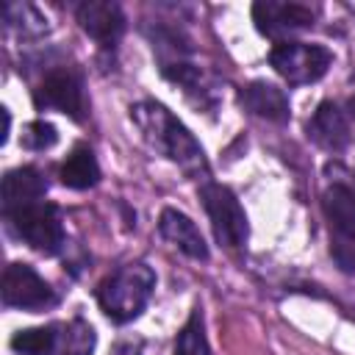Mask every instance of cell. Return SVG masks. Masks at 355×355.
Wrapping results in <instances>:
<instances>
[{"mask_svg":"<svg viewBox=\"0 0 355 355\" xmlns=\"http://www.w3.org/2000/svg\"><path fill=\"white\" fill-rule=\"evenodd\" d=\"M200 200H202V208L211 219L216 241L227 250L244 247L247 236H250V225H247V214H244L239 197L227 186L208 180L200 186Z\"/></svg>","mask_w":355,"mask_h":355,"instance_id":"4","label":"cell"},{"mask_svg":"<svg viewBox=\"0 0 355 355\" xmlns=\"http://www.w3.org/2000/svg\"><path fill=\"white\" fill-rule=\"evenodd\" d=\"M78 22L83 33L103 47H114L125 33V14L119 3L111 0H83L78 6Z\"/></svg>","mask_w":355,"mask_h":355,"instance_id":"10","label":"cell"},{"mask_svg":"<svg viewBox=\"0 0 355 355\" xmlns=\"http://www.w3.org/2000/svg\"><path fill=\"white\" fill-rule=\"evenodd\" d=\"M0 294H3L6 308H22V311H42L55 302V294L47 286V280L33 266L19 263V261L3 269Z\"/></svg>","mask_w":355,"mask_h":355,"instance_id":"8","label":"cell"},{"mask_svg":"<svg viewBox=\"0 0 355 355\" xmlns=\"http://www.w3.org/2000/svg\"><path fill=\"white\" fill-rule=\"evenodd\" d=\"M241 103L250 114L269 119V122H286L288 119V97L280 86L255 80L241 92Z\"/></svg>","mask_w":355,"mask_h":355,"instance_id":"14","label":"cell"},{"mask_svg":"<svg viewBox=\"0 0 355 355\" xmlns=\"http://www.w3.org/2000/svg\"><path fill=\"white\" fill-rule=\"evenodd\" d=\"M308 136L324 150H344L349 141V125L344 111L333 103H319L308 122Z\"/></svg>","mask_w":355,"mask_h":355,"instance_id":"13","label":"cell"},{"mask_svg":"<svg viewBox=\"0 0 355 355\" xmlns=\"http://www.w3.org/2000/svg\"><path fill=\"white\" fill-rule=\"evenodd\" d=\"M55 338H58V324L28 327V330H17L11 336V349L19 355H53Z\"/></svg>","mask_w":355,"mask_h":355,"instance_id":"17","label":"cell"},{"mask_svg":"<svg viewBox=\"0 0 355 355\" xmlns=\"http://www.w3.org/2000/svg\"><path fill=\"white\" fill-rule=\"evenodd\" d=\"M255 28L269 39H283L297 31L313 25V11L302 3H277V0H258L252 6Z\"/></svg>","mask_w":355,"mask_h":355,"instance_id":"9","label":"cell"},{"mask_svg":"<svg viewBox=\"0 0 355 355\" xmlns=\"http://www.w3.org/2000/svg\"><path fill=\"white\" fill-rule=\"evenodd\" d=\"M6 219H8L11 230L36 252L55 255L67 241L61 214L53 202L39 200L33 205H25V208H17V211L6 214Z\"/></svg>","mask_w":355,"mask_h":355,"instance_id":"5","label":"cell"},{"mask_svg":"<svg viewBox=\"0 0 355 355\" xmlns=\"http://www.w3.org/2000/svg\"><path fill=\"white\" fill-rule=\"evenodd\" d=\"M44 194H47V183L39 169H33V166L8 169L3 178V214L33 205V202L44 200Z\"/></svg>","mask_w":355,"mask_h":355,"instance_id":"12","label":"cell"},{"mask_svg":"<svg viewBox=\"0 0 355 355\" xmlns=\"http://www.w3.org/2000/svg\"><path fill=\"white\" fill-rule=\"evenodd\" d=\"M33 100L39 108H55L67 114L69 119L80 122L86 116V94H83V80L75 69L58 67L42 78V83L33 89Z\"/></svg>","mask_w":355,"mask_h":355,"instance_id":"7","label":"cell"},{"mask_svg":"<svg viewBox=\"0 0 355 355\" xmlns=\"http://www.w3.org/2000/svg\"><path fill=\"white\" fill-rule=\"evenodd\" d=\"M349 114H352V116H355V94H352V97H349Z\"/></svg>","mask_w":355,"mask_h":355,"instance_id":"21","label":"cell"},{"mask_svg":"<svg viewBox=\"0 0 355 355\" xmlns=\"http://www.w3.org/2000/svg\"><path fill=\"white\" fill-rule=\"evenodd\" d=\"M97 344V336L92 330V324H86L83 319H72L58 324V338H55V349L53 355H92Z\"/></svg>","mask_w":355,"mask_h":355,"instance_id":"16","label":"cell"},{"mask_svg":"<svg viewBox=\"0 0 355 355\" xmlns=\"http://www.w3.org/2000/svg\"><path fill=\"white\" fill-rule=\"evenodd\" d=\"M269 64L283 80L302 86V83H316L319 78H324V72L333 64V53L322 44L277 42L269 53Z\"/></svg>","mask_w":355,"mask_h":355,"instance_id":"6","label":"cell"},{"mask_svg":"<svg viewBox=\"0 0 355 355\" xmlns=\"http://www.w3.org/2000/svg\"><path fill=\"white\" fill-rule=\"evenodd\" d=\"M175 355H211L208 338H205V324H202V311L194 308L186 324L178 333L175 341Z\"/></svg>","mask_w":355,"mask_h":355,"instance_id":"18","label":"cell"},{"mask_svg":"<svg viewBox=\"0 0 355 355\" xmlns=\"http://www.w3.org/2000/svg\"><path fill=\"white\" fill-rule=\"evenodd\" d=\"M58 178H61L64 186L78 189V191L97 186V180H100V164H97L92 147H75L67 155V161L58 166Z\"/></svg>","mask_w":355,"mask_h":355,"instance_id":"15","label":"cell"},{"mask_svg":"<svg viewBox=\"0 0 355 355\" xmlns=\"http://www.w3.org/2000/svg\"><path fill=\"white\" fill-rule=\"evenodd\" d=\"M153 288H155V272L147 263H128L100 283L97 302L111 322L125 324L144 311Z\"/></svg>","mask_w":355,"mask_h":355,"instance_id":"2","label":"cell"},{"mask_svg":"<svg viewBox=\"0 0 355 355\" xmlns=\"http://www.w3.org/2000/svg\"><path fill=\"white\" fill-rule=\"evenodd\" d=\"M114 355H141V344L139 341H119Z\"/></svg>","mask_w":355,"mask_h":355,"instance_id":"20","label":"cell"},{"mask_svg":"<svg viewBox=\"0 0 355 355\" xmlns=\"http://www.w3.org/2000/svg\"><path fill=\"white\" fill-rule=\"evenodd\" d=\"M322 208L330 225V255L344 272H355V189L333 183L322 194Z\"/></svg>","mask_w":355,"mask_h":355,"instance_id":"3","label":"cell"},{"mask_svg":"<svg viewBox=\"0 0 355 355\" xmlns=\"http://www.w3.org/2000/svg\"><path fill=\"white\" fill-rule=\"evenodd\" d=\"M158 233H161L172 247H178L183 255H189V258H194V261H205V258H208V244H205L200 227H197L186 214H180L178 208H164V211H161Z\"/></svg>","mask_w":355,"mask_h":355,"instance_id":"11","label":"cell"},{"mask_svg":"<svg viewBox=\"0 0 355 355\" xmlns=\"http://www.w3.org/2000/svg\"><path fill=\"white\" fill-rule=\"evenodd\" d=\"M55 141H58V133H55V128H53L50 122H44V119L31 122V125L25 128V133H22V144H25L28 150H50Z\"/></svg>","mask_w":355,"mask_h":355,"instance_id":"19","label":"cell"},{"mask_svg":"<svg viewBox=\"0 0 355 355\" xmlns=\"http://www.w3.org/2000/svg\"><path fill=\"white\" fill-rule=\"evenodd\" d=\"M130 119L139 128L141 139L161 155H166L169 161H175L178 166H183L191 175H205L208 164H205V153L200 147V141L191 136V130L161 103L155 100H141L136 105H130Z\"/></svg>","mask_w":355,"mask_h":355,"instance_id":"1","label":"cell"}]
</instances>
